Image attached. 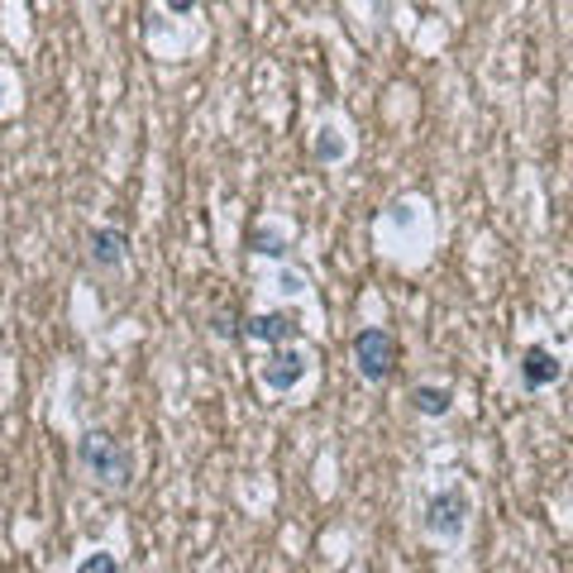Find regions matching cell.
<instances>
[{
	"label": "cell",
	"mask_w": 573,
	"mask_h": 573,
	"mask_svg": "<svg viewBox=\"0 0 573 573\" xmlns=\"http://www.w3.org/2000/svg\"><path fill=\"white\" fill-rule=\"evenodd\" d=\"M0 101H5V77H0Z\"/></svg>",
	"instance_id": "15"
},
{
	"label": "cell",
	"mask_w": 573,
	"mask_h": 573,
	"mask_svg": "<svg viewBox=\"0 0 573 573\" xmlns=\"http://www.w3.org/2000/svg\"><path fill=\"white\" fill-rule=\"evenodd\" d=\"M77 573H119V559L111 549H91V555L77 564Z\"/></svg>",
	"instance_id": "11"
},
{
	"label": "cell",
	"mask_w": 573,
	"mask_h": 573,
	"mask_svg": "<svg viewBox=\"0 0 573 573\" xmlns=\"http://www.w3.org/2000/svg\"><path fill=\"white\" fill-rule=\"evenodd\" d=\"M87 258L101 272H119L129 258V234L115 230V225H96V230H87Z\"/></svg>",
	"instance_id": "6"
},
{
	"label": "cell",
	"mask_w": 573,
	"mask_h": 573,
	"mask_svg": "<svg viewBox=\"0 0 573 573\" xmlns=\"http://www.w3.org/2000/svg\"><path fill=\"white\" fill-rule=\"evenodd\" d=\"M249 249H254L258 258H282L286 254V234L278 230V225H272V230H268V225H258V230L249 234Z\"/></svg>",
	"instance_id": "10"
},
{
	"label": "cell",
	"mask_w": 573,
	"mask_h": 573,
	"mask_svg": "<svg viewBox=\"0 0 573 573\" xmlns=\"http://www.w3.org/2000/svg\"><path fill=\"white\" fill-rule=\"evenodd\" d=\"M282 292H286V296H302V292H306V282L296 278V272H282Z\"/></svg>",
	"instance_id": "13"
},
{
	"label": "cell",
	"mask_w": 573,
	"mask_h": 573,
	"mask_svg": "<svg viewBox=\"0 0 573 573\" xmlns=\"http://www.w3.org/2000/svg\"><path fill=\"white\" fill-rule=\"evenodd\" d=\"M354 368H358V378L364 382H387L392 373V364H397V340H392L382 326H364L354 334Z\"/></svg>",
	"instance_id": "3"
},
{
	"label": "cell",
	"mask_w": 573,
	"mask_h": 573,
	"mask_svg": "<svg viewBox=\"0 0 573 573\" xmlns=\"http://www.w3.org/2000/svg\"><path fill=\"white\" fill-rule=\"evenodd\" d=\"M411 411L425 416V421H445V416L454 411V387H440V382L411 387Z\"/></svg>",
	"instance_id": "8"
},
{
	"label": "cell",
	"mask_w": 573,
	"mask_h": 573,
	"mask_svg": "<svg viewBox=\"0 0 573 573\" xmlns=\"http://www.w3.org/2000/svg\"><path fill=\"white\" fill-rule=\"evenodd\" d=\"M201 0H163V10H173V15H191Z\"/></svg>",
	"instance_id": "14"
},
{
	"label": "cell",
	"mask_w": 573,
	"mask_h": 573,
	"mask_svg": "<svg viewBox=\"0 0 573 573\" xmlns=\"http://www.w3.org/2000/svg\"><path fill=\"white\" fill-rule=\"evenodd\" d=\"M77 469L91 478L96 487H115V493H125L129 483H135V454L119 435L111 430H87V435L77 440Z\"/></svg>",
	"instance_id": "1"
},
{
	"label": "cell",
	"mask_w": 573,
	"mask_h": 573,
	"mask_svg": "<svg viewBox=\"0 0 573 573\" xmlns=\"http://www.w3.org/2000/svg\"><path fill=\"white\" fill-rule=\"evenodd\" d=\"M239 326H244V320H239L234 310H215V316H211L215 340H239Z\"/></svg>",
	"instance_id": "12"
},
{
	"label": "cell",
	"mask_w": 573,
	"mask_h": 573,
	"mask_svg": "<svg viewBox=\"0 0 573 573\" xmlns=\"http://www.w3.org/2000/svg\"><path fill=\"white\" fill-rule=\"evenodd\" d=\"M296 334H302V320H296L292 310H258V316H244V326H239V340L268 344V349L292 344Z\"/></svg>",
	"instance_id": "5"
},
{
	"label": "cell",
	"mask_w": 573,
	"mask_h": 573,
	"mask_svg": "<svg viewBox=\"0 0 573 573\" xmlns=\"http://www.w3.org/2000/svg\"><path fill=\"white\" fill-rule=\"evenodd\" d=\"M310 373V354L296 349V344H278V349H268V364L258 368V382L272 392V397H286V392H296Z\"/></svg>",
	"instance_id": "4"
},
{
	"label": "cell",
	"mask_w": 573,
	"mask_h": 573,
	"mask_svg": "<svg viewBox=\"0 0 573 573\" xmlns=\"http://www.w3.org/2000/svg\"><path fill=\"white\" fill-rule=\"evenodd\" d=\"M463 525H469V493H463V487H440V493L425 497V511H421L425 535H435V540H459Z\"/></svg>",
	"instance_id": "2"
},
{
	"label": "cell",
	"mask_w": 573,
	"mask_h": 573,
	"mask_svg": "<svg viewBox=\"0 0 573 573\" xmlns=\"http://www.w3.org/2000/svg\"><path fill=\"white\" fill-rule=\"evenodd\" d=\"M559 378H564V364H559V354L549 349V344H531V349L521 354V387L525 392H545V387H555Z\"/></svg>",
	"instance_id": "7"
},
{
	"label": "cell",
	"mask_w": 573,
	"mask_h": 573,
	"mask_svg": "<svg viewBox=\"0 0 573 573\" xmlns=\"http://www.w3.org/2000/svg\"><path fill=\"white\" fill-rule=\"evenodd\" d=\"M310 158L316 163H344L349 158V139H344L340 125H320L316 139H310Z\"/></svg>",
	"instance_id": "9"
}]
</instances>
